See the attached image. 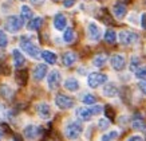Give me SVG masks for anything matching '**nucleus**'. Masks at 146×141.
Returning a JSON list of instances; mask_svg holds the SVG:
<instances>
[{
	"label": "nucleus",
	"instance_id": "24",
	"mask_svg": "<svg viewBox=\"0 0 146 141\" xmlns=\"http://www.w3.org/2000/svg\"><path fill=\"white\" fill-rule=\"evenodd\" d=\"M20 12H22L20 18H22L23 20H26V19H30V20H31L32 16H34V12H32V9L30 8L28 5H22V9H20Z\"/></svg>",
	"mask_w": 146,
	"mask_h": 141
},
{
	"label": "nucleus",
	"instance_id": "6",
	"mask_svg": "<svg viewBox=\"0 0 146 141\" xmlns=\"http://www.w3.org/2000/svg\"><path fill=\"white\" fill-rule=\"evenodd\" d=\"M60 81H62V75L58 70H52L50 71L48 77H47V85H48L50 90H56L60 85Z\"/></svg>",
	"mask_w": 146,
	"mask_h": 141
},
{
	"label": "nucleus",
	"instance_id": "23",
	"mask_svg": "<svg viewBox=\"0 0 146 141\" xmlns=\"http://www.w3.org/2000/svg\"><path fill=\"white\" fill-rule=\"evenodd\" d=\"M28 81V71L27 70H18L16 71V82L20 86H24Z\"/></svg>",
	"mask_w": 146,
	"mask_h": 141
},
{
	"label": "nucleus",
	"instance_id": "11",
	"mask_svg": "<svg viewBox=\"0 0 146 141\" xmlns=\"http://www.w3.org/2000/svg\"><path fill=\"white\" fill-rule=\"evenodd\" d=\"M36 112H38V116H39L42 120H50L51 116H52L51 108H50V105L46 104V102H40L39 105L36 106Z\"/></svg>",
	"mask_w": 146,
	"mask_h": 141
},
{
	"label": "nucleus",
	"instance_id": "10",
	"mask_svg": "<svg viewBox=\"0 0 146 141\" xmlns=\"http://www.w3.org/2000/svg\"><path fill=\"white\" fill-rule=\"evenodd\" d=\"M110 63H111V67L117 71H121L125 69V65H126V61H125V57L121 55V54H114L111 55L110 58Z\"/></svg>",
	"mask_w": 146,
	"mask_h": 141
},
{
	"label": "nucleus",
	"instance_id": "35",
	"mask_svg": "<svg viewBox=\"0 0 146 141\" xmlns=\"http://www.w3.org/2000/svg\"><path fill=\"white\" fill-rule=\"evenodd\" d=\"M109 125H110V122H109V120L107 118H99L98 120V128L99 129H107L109 128Z\"/></svg>",
	"mask_w": 146,
	"mask_h": 141
},
{
	"label": "nucleus",
	"instance_id": "46",
	"mask_svg": "<svg viewBox=\"0 0 146 141\" xmlns=\"http://www.w3.org/2000/svg\"><path fill=\"white\" fill-rule=\"evenodd\" d=\"M99 1H101V0H99Z\"/></svg>",
	"mask_w": 146,
	"mask_h": 141
},
{
	"label": "nucleus",
	"instance_id": "19",
	"mask_svg": "<svg viewBox=\"0 0 146 141\" xmlns=\"http://www.w3.org/2000/svg\"><path fill=\"white\" fill-rule=\"evenodd\" d=\"M42 24H43V18L36 16V18H32L31 20L28 22L27 28H28L30 31H36V30H39L40 27H42Z\"/></svg>",
	"mask_w": 146,
	"mask_h": 141
},
{
	"label": "nucleus",
	"instance_id": "34",
	"mask_svg": "<svg viewBox=\"0 0 146 141\" xmlns=\"http://www.w3.org/2000/svg\"><path fill=\"white\" fill-rule=\"evenodd\" d=\"M139 63H141L139 58L133 57V58H131V63H130V70H131V71H135L138 67H139Z\"/></svg>",
	"mask_w": 146,
	"mask_h": 141
},
{
	"label": "nucleus",
	"instance_id": "18",
	"mask_svg": "<svg viewBox=\"0 0 146 141\" xmlns=\"http://www.w3.org/2000/svg\"><path fill=\"white\" fill-rule=\"evenodd\" d=\"M76 59H78V57H76V54L72 53V51H68V53H66L62 57V62L64 66H72L76 62Z\"/></svg>",
	"mask_w": 146,
	"mask_h": 141
},
{
	"label": "nucleus",
	"instance_id": "27",
	"mask_svg": "<svg viewBox=\"0 0 146 141\" xmlns=\"http://www.w3.org/2000/svg\"><path fill=\"white\" fill-rule=\"evenodd\" d=\"M117 38H118V36H117V34H115L114 30H107L106 34H105V40L110 44L115 43V42H117Z\"/></svg>",
	"mask_w": 146,
	"mask_h": 141
},
{
	"label": "nucleus",
	"instance_id": "1",
	"mask_svg": "<svg viewBox=\"0 0 146 141\" xmlns=\"http://www.w3.org/2000/svg\"><path fill=\"white\" fill-rule=\"evenodd\" d=\"M83 132V125L78 121H71L66 125L64 128V136L68 138V140L74 141V140H78L79 136L82 134Z\"/></svg>",
	"mask_w": 146,
	"mask_h": 141
},
{
	"label": "nucleus",
	"instance_id": "2",
	"mask_svg": "<svg viewBox=\"0 0 146 141\" xmlns=\"http://www.w3.org/2000/svg\"><path fill=\"white\" fill-rule=\"evenodd\" d=\"M20 49L26 54H28L31 58H34V59H38V58L40 57L38 46H36L30 38H27V36H23L22 39H20Z\"/></svg>",
	"mask_w": 146,
	"mask_h": 141
},
{
	"label": "nucleus",
	"instance_id": "9",
	"mask_svg": "<svg viewBox=\"0 0 146 141\" xmlns=\"http://www.w3.org/2000/svg\"><path fill=\"white\" fill-rule=\"evenodd\" d=\"M102 36V32H101V28L98 26L97 23L91 22L87 26V38L90 40H93V42H98V40L101 39Z\"/></svg>",
	"mask_w": 146,
	"mask_h": 141
},
{
	"label": "nucleus",
	"instance_id": "17",
	"mask_svg": "<svg viewBox=\"0 0 146 141\" xmlns=\"http://www.w3.org/2000/svg\"><path fill=\"white\" fill-rule=\"evenodd\" d=\"M67 26V19L64 15H62V13H58V15H55V18H54V27L56 28L58 31H63L64 28H66Z\"/></svg>",
	"mask_w": 146,
	"mask_h": 141
},
{
	"label": "nucleus",
	"instance_id": "20",
	"mask_svg": "<svg viewBox=\"0 0 146 141\" xmlns=\"http://www.w3.org/2000/svg\"><path fill=\"white\" fill-rule=\"evenodd\" d=\"M40 55H42V58L46 61V63H48V65H55V63H56V61H58L56 55H55L52 51H48V50H44V51L40 54Z\"/></svg>",
	"mask_w": 146,
	"mask_h": 141
},
{
	"label": "nucleus",
	"instance_id": "42",
	"mask_svg": "<svg viewBox=\"0 0 146 141\" xmlns=\"http://www.w3.org/2000/svg\"><path fill=\"white\" fill-rule=\"evenodd\" d=\"M30 1H31V4H34V5H42L44 3V0H30Z\"/></svg>",
	"mask_w": 146,
	"mask_h": 141
},
{
	"label": "nucleus",
	"instance_id": "25",
	"mask_svg": "<svg viewBox=\"0 0 146 141\" xmlns=\"http://www.w3.org/2000/svg\"><path fill=\"white\" fill-rule=\"evenodd\" d=\"M63 39H64L66 43H72V42L75 40V31L72 30V28H67V30L64 31Z\"/></svg>",
	"mask_w": 146,
	"mask_h": 141
},
{
	"label": "nucleus",
	"instance_id": "15",
	"mask_svg": "<svg viewBox=\"0 0 146 141\" xmlns=\"http://www.w3.org/2000/svg\"><path fill=\"white\" fill-rule=\"evenodd\" d=\"M75 114H76V117L79 120H82V121H89V120L93 117L91 110H90L89 108H86V106H79V108H76Z\"/></svg>",
	"mask_w": 146,
	"mask_h": 141
},
{
	"label": "nucleus",
	"instance_id": "29",
	"mask_svg": "<svg viewBox=\"0 0 146 141\" xmlns=\"http://www.w3.org/2000/svg\"><path fill=\"white\" fill-rule=\"evenodd\" d=\"M134 74L139 80H146V66H139L137 70L134 71Z\"/></svg>",
	"mask_w": 146,
	"mask_h": 141
},
{
	"label": "nucleus",
	"instance_id": "44",
	"mask_svg": "<svg viewBox=\"0 0 146 141\" xmlns=\"http://www.w3.org/2000/svg\"><path fill=\"white\" fill-rule=\"evenodd\" d=\"M3 138V130H1V128H0V140Z\"/></svg>",
	"mask_w": 146,
	"mask_h": 141
},
{
	"label": "nucleus",
	"instance_id": "22",
	"mask_svg": "<svg viewBox=\"0 0 146 141\" xmlns=\"http://www.w3.org/2000/svg\"><path fill=\"white\" fill-rule=\"evenodd\" d=\"M107 62V55L106 54H98L93 58V65L95 67H103Z\"/></svg>",
	"mask_w": 146,
	"mask_h": 141
},
{
	"label": "nucleus",
	"instance_id": "12",
	"mask_svg": "<svg viewBox=\"0 0 146 141\" xmlns=\"http://www.w3.org/2000/svg\"><path fill=\"white\" fill-rule=\"evenodd\" d=\"M47 65H43V63H40V65H36L34 71H32V75H34V80L35 81H42L46 75H47Z\"/></svg>",
	"mask_w": 146,
	"mask_h": 141
},
{
	"label": "nucleus",
	"instance_id": "40",
	"mask_svg": "<svg viewBox=\"0 0 146 141\" xmlns=\"http://www.w3.org/2000/svg\"><path fill=\"white\" fill-rule=\"evenodd\" d=\"M141 26H142V28L146 30V12H143L141 16Z\"/></svg>",
	"mask_w": 146,
	"mask_h": 141
},
{
	"label": "nucleus",
	"instance_id": "16",
	"mask_svg": "<svg viewBox=\"0 0 146 141\" xmlns=\"http://www.w3.org/2000/svg\"><path fill=\"white\" fill-rule=\"evenodd\" d=\"M12 58H13V65H15V67H18V69H20V67L24 66V63H26V58H24V55L22 54V51L18 49H15L12 51Z\"/></svg>",
	"mask_w": 146,
	"mask_h": 141
},
{
	"label": "nucleus",
	"instance_id": "38",
	"mask_svg": "<svg viewBox=\"0 0 146 141\" xmlns=\"http://www.w3.org/2000/svg\"><path fill=\"white\" fill-rule=\"evenodd\" d=\"M63 4H64L66 8H70V7H72V5L75 4V0H64V1H63Z\"/></svg>",
	"mask_w": 146,
	"mask_h": 141
},
{
	"label": "nucleus",
	"instance_id": "41",
	"mask_svg": "<svg viewBox=\"0 0 146 141\" xmlns=\"http://www.w3.org/2000/svg\"><path fill=\"white\" fill-rule=\"evenodd\" d=\"M127 141H143V138L141 136H131L127 138Z\"/></svg>",
	"mask_w": 146,
	"mask_h": 141
},
{
	"label": "nucleus",
	"instance_id": "14",
	"mask_svg": "<svg viewBox=\"0 0 146 141\" xmlns=\"http://www.w3.org/2000/svg\"><path fill=\"white\" fill-rule=\"evenodd\" d=\"M102 94H103L105 97L113 98V97H115V96L118 94V89H117V86H115L114 84H111V82H106V84L103 85Z\"/></svg>",
	"mask_w": 146,
	"mask_h": 141
},
{
	"label": "nucleus",
	"instance_id": "13",
	"mask_svg": "<svg viewBox=\"0 0 146 141\" xmlns=\"http://www.w3.org/2000/svg\"><path fill=\"white\" fill-rule=\"evenodd\" d=\"M113 13H114L118 19H122V18H125L126 13H127V7H126L125 3L118 1V3H115V4L113 5Z\"/></svg>",
	"mask_w": 146,
	"mask_h": 141
},
{
	"label": "nucleus",
	"instance_id": "26",
	"mask_svg": "<svg viewBox=\"0 0 146 141\" xmlns=\"http://www.w3.org/2000/svg\"><path fill=\"white\" fill-rule=\"evenodd\" d=\"M12 89L9 88V86H7V85H3L1 88H0V96L3 98H7V100H9V98L12 97Z\"/></svg>",
	"mask_w": 146,
	"mask_h": 141
},
{
	"label": "nucleus",
	"instance_id": "33",
	"mask_svg": "<svg viewBox=\"0 0 146 141\" xmlns=\"http://www.w3.org/2000/svg\"><path fill=\"white\" fill-rule=\"evenodd\" d=\"M103 110H105V114L107 116V118L114 120V117H115V112H114V109H113V108H111L110 105H106Z\"/></svg>",
	"mask_w": 146,
	"mask_h": 141
},
{
	"label": "nucleus",
	"instance_id": "8",
	"mask_svg": "<svg viewBox=\"0 0 146 141\" xmlns=\"http://www.w3.org/2000/svg\"><path fill=\"white\" fill-rule=\"evenodd\" d=\"M40 132H42V129H40L39 126H36V125H32V124H30V125H27L26 128H24V130H23V134H24V137H26L27 140L34 141L35 138H38V137L40 136Z\"/></svg>",
	"mask_w": 146,
	"mask_h": 141
},
{
	"label": "nucleus",
	"instance_id": "45",
	"mask_svg": "<svg viewBox=\"0 0 146 141\" xmlns=\"http://www.w3.org/2000/svg\"><path fill=\"white\" fill-rule=\"evenodd\" d=\"M22 1H24V0H22Z\"/></svg>",
	"mask_w": 146,
	"mask_h": 141
},
{
	"label": "nucleus",
	"instance_id": "21",
	"mask_svg": "<svg viewBox=\"0 0 146 141\" xmlns=\"http://www.w3.org/2000/svg\"><path fill=\"white\" fill-rule=\"evenodd\" d=\"M64 88L68 92H76L79 89V82L75 80V78H67L64 81Z\"/></svg>",
	"mask_w": 146,
	"mask_h": 141
},
{
	"label": "nucleus",
	"instance_id": "37",
	"mask_svg": "<svg viewBox=\"0 0 146 141\" xmlns=\"http://www.w3.org/2000/svg\"><path fill=\"white\" fill-rule=\"evenodd\" d=\"M138 88L143 94H146V80H141L138 82Z\"/></svg>",
	"mask_w": 146,
	"mask_h": 141
},
{
	"label": "nucleus",
	"instance_id": "4",
	"mask_svg": "<svg viewBox=\"0 0 146 141\" xmlns=\"http://www.w3.org/2000/svg\"><path fill=\"white\" fill-rule=\"evenodd\" d=\"M107 82V75L106 74H99V73H91L87 77V85L91 89H97L102 85Z\"/></svg>",
	"mask_w": 146,
	"mask_h": 141
},
{
	"label": "nucleus",
	"instance_id": "28",
	"mask_svg": "<svg viewBox=\"0 0 146 141\" xmlns=\"http://www.w3.org/2000/svg\"><path fill=\"white\" fill-rule=\"evenodd\" d=\"M118 136H119V132L114 129V130H111V132L106 133V134H103L101 140L102 141H114L115 138H118Z\"/></svg>",
	"mask_w": 146,
	"mask_h": 141
},
{
	"label": "nucleus",
	"instance_id": "3",
	"mask_svg": "<svg viewBox=\"0 0 146 141\" xmlns=\"http://www.w3.org/2000/svg\"><path fill=\"white\" fill-rule=\"evenodd\" d=\"M23 24H24V20L20 16L12 15V16H8L5 20V30L11 34H16L23 28Z\"/></svg>",
	"mask_w": 146,
	"mask_h": 141
},
{
	"label": "nucleus",
	"instance_id": "31",
	"mask_svg": "<svg viewBox=\"0 0 146 141\" xmlns=\"http://www.w3.org/2000/svg\"><path fill=\"white\" fill-rule=\"evenodd\" d=\"M8 44V36L4 31H0V49H4Z\"/></svg>",
	"mask_w": 146,
	"mask_h": 141
},
{
	"label": "nucleus",
	"instance_id": "39",
	"mask_svg": "<svg viewBox=\"0 0 146 141\" xmlns=\"http://www.w3.org/2000/svg\"><path fill=\"white\" fill-rule=\"evenodd\" d=\"M0 71H1L3 74H7V75H8L9 74V67L7 66V65H4V66H1V65H0Z\"/></svg>",
	"mask_w": 146,
	"mask_h": 141
},
{
	"label": "nucleus",
	"instance_id": "43",
	"mask_svg": "<svg viewBox=\"0 0 146 141\" xmlns=\"http://www.w3.org/2000/svg\"><path fill=\"white\" fill-rule=\"evenodd\" d=\"M13 141H23V137L20 134H15L13 136Z\"/></svg>",
	"mask_w": 146,
	"mask_h": 141
},
{
	"label": "nucleus",
	"instance_id": "7",
	"mask_svg": "<svg viewBox=\"0 0 146 141\" xmlns=\"http://www.w3.org/2000/svg\"><path fill=\"white\" fill-rule=\"evenodd\" d=\"M55 104L59 109L62 110H67V109H71L74 106V100L67 96H63V94H58L55 97Z\"/></svg>",
	"mask_w": 146,
	"mask_h": 141
},
{
	"label": "nucleus",
	"instance_id": "30",
	"mask_svg": "<svg viewBox=\"0 0 146 141\" xmlns=\"http://www.w3.org/2000/svg\"><path fill=\"white\" fill-rule=\"evenodd\" d=\"M133 128L135 130H146V124L142 120H134L133 121Z\"/></svg>",
	"mask_w": 146,
	"mask_h": 141
},
{
	"label": "nucleus",
	"instance_id": "32",
	"mask_svg": "<svg viewBox=\"0 0 146 141\" xmlns=\"http://www.w3.org/2000/svg\"><path fill=\"white\" fill-rule=\"evenodd\" d=\"M95 102H97V98L93 94H86L83 97V104L86 105H95Z\"/></svg>",
	"mask_w": 146,
	"mask_h": 141
},
{
	"label": "nucleus",
	"instance_id": "5",
	"mask_svg": "<svg viewBox=\"0 0 146 141\" xmlns=\"http://www.w3.org/2000/svg\"><path fill=\"white\" fill-rule=\"evenodd\" d=\"M118 39H119V42L122 44H125V46H129V44H133L135 43L138 40V35L135 34V32H133V31H121L119 34H118Z\"/></svg>",
	"mask_w": 146,
	"mask_h": 141
},
{
	"label": "nucleus",
	"instance_id": "36",
	"mask_svg": "<svg viewBox=\"0 0 146 141\" xmlns=\"http://www.w3.org/2000/svg\"><path fill=\"white\" fill-rule=\"evenodd\" d=\"M90 110H91L93 116H94V114H99V113L103 110V108H102V106H98V105H93V108H91Z\"/></svg>",
	"mask_w": 146,
	"mask_h": 141
}]
</instances>
